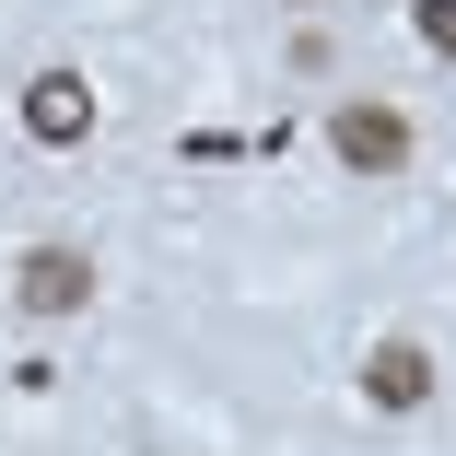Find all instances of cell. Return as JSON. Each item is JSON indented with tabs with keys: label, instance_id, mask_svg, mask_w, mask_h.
<instances>
[{
	"label": "cell",
	"instance_id": "cell-1",
	"mask_svg": "<svg viewBox=\"0 0 456 456\" xmlns=\"http://www.w3.org/2000/svg\"><path fill=\"white\" fill-rule=\"evenodd\" d=\"M328 152H339L351 175H398V164H410V118L375 106V94H351V106H328Z\"/></svg>",
	"mask_w": 456,
	"mask_h": 456
},
{
	"label": "cell",
	"instance_id": "cell-2",
	"mask_svg": "<svg viewBox=\"0 0 456 456\" xmlns=\"http://www.w3.org/2000/svg\"><path fill=\"white\" fill-rule=\"evenodd\" d=\"M24 141L36 152H82V141H94V82H82V70H36L24 82Z\"/></svg>",
	"mask_w": 456,
	"mask_h": 456
},
{
	"label": "cell",
	"instance_id": "cell-3",
	"mask_svg": "<svg viewBox=\"0 0 456 456\" xmlns=\"http://www.w3.org/2000/svg\"><path fill=\"white\" fill-rule=\"evenodd\" d=\"M12 293H24V316H82V305H94V257H82V246H24Z\"/></svg>",
	"mask_w": 456,
	"mask_h": 456
},
{
	"label": "cell",
	"instance_id": "cell-4",
	"mask_svg": "<svg viewBox=\"0 0 456 456\" xmlns=\"http://www.w3.org/2000/svg\"><path fill=\"white\" fill-rule=\"evenodd\" d=\"M362 398H375V410H421L433 398V351L421 339H375V351H362Z\"/></svg>",
	"mask_w": 456,
	"mask_h": 456
},
{
	"label": "cell",
	"instance_id": "cell-5",
	"mask_svg": "<svg viewBox=\"0 0 456 456\" xmlns=\"http://www.w3.org/2000/svg\"><path fill=\"white\" fill-rule=\"evenodd\" d=\"M410 36H421L433 59H456V0H410Z\"/></svg>",
	"mask_w": 456,
	"mask_h": 456
},
{
	"label": "cell",
	"instance_id": "cell-6",
	"mask_svg": "<svg viewBox=\"0 0 456 456\" xmlns=\"http://www.w3.org/2000/svg\"><path fill=\"white\" fill-rule=\"evenodd\" d=\"M305 12H316V0H305Z\"/></svg>",
	"mask_w": 456,
	"mask_h": 456
}]
</instances>
